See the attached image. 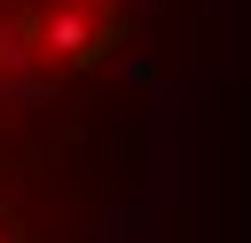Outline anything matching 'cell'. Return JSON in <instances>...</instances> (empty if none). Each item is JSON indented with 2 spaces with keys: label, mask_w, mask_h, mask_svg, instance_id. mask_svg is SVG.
Listing matches in <instances>:
<instances>
[{
  "label": "cell",
  "mask_w": 251,
  "mask_h": 243,
  "mask_svg": "<svg viewBox=\"0 0 251 243\" xmlns=\"http://www.w3.org/2000/svg\"><path fill=\"white\" fill-rule=\"evenodd\" d=\"M157 0H0V149H71V110L133 55Z\"/></svg>",
  "instance_id": "6da1fadb"
},
{
  "label": "cell",
  "mask_w": 251,
  "mask_h": 243,
  "mask_svg": "<svg viewBox=\"0 0 251 243\" xmlns=\"http://www.w3.org/2000/svg\"><path fill=\"white\" fill-rule=\"evenodd\" d=\"M0 243H94V235L71 227L55 157H16V149H0Z\"/></svg>",
  "instance_id": "7a4b0ae2"
}]
</instances>
